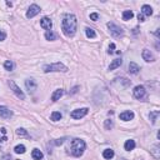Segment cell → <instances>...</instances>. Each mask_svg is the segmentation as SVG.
Listing matches in <instances>:
<instances>
[{
	"label": "cell",
	"instance_id": "cell-21",
	"mask_svg": "<svg viewBox=\"0 0 160 160\" xmlns=\"http://www.w3.org/2000/svg\"><path fill=\"white\" fill-rule=\"evenodd\" d=\"M45 38H46V40H56L58 39V35L55 34V33H53L51 30H49V32H46L45 33Z\"/></svg>",
	"mask_w": 160,
	"mask_h": 160
},
{
	"label": "cell",
	"instance_id": "cell-18",
	"mask_svg": "<svg viewBox=\"0 0 160 160\" xmlns=\"http://www.w3.org/2000/svg\"><path fill=\"white\" fill-rule=\"evenodd\" d=\"M124 148H125V150H128V152H130V150H133L135 148V141L134 140H126L125 144H124Z\"/></svg>",
	"mask_w": 160,
	"mask_h": 160
},
{
	"label": "cell",
	"instance_id": "cell-35",
	"mask_svg": "<svg viewBox=\"0 0 160 160\" xmlns=\"http://www.w3.org/2000/svg\"><path fill=\"white\" fill-rule=\"evenodd\" d=\"M138 20H139V21H144V15L143 14H139V15H138Z\"/></svg>",
	"mask_w": 160,
	"mask_h": 160
},
{
	"label": "cell",
	"instance_id": "cell-20",
	"mask_svg": "<svg viewBox=\"0 0 160 160\" xmlns=\"http://www.w3.org/2000/svg\"><path fill=\"white\" fill-rule=\"evenodd\" d=\"M103 156L105 159H112L114 158V150L113 149H105L103 152Z\"/></svg>",
	"mask_w": 160,
	"mask_h": 160
},
{
	"label": "cell",
	"instance_id": "cell-17",
	"mask_svg": "<svg viewBox=\"0 0 160 160\" xmlns=\"http://www.w3.org/2000/svg\"><path fill=\"white\" fill-rule=\"evenodd\" d=\"M139 70H140V66L138 64L133 63V61L129 64V72H130L131 74H138V73H139Z\"/></svg>",
	"mask_w": 160,
	"mask_h": 160
},
{
	"label": "cell",
	"instance_id": "cell-14",
	"mask_svg": "<svg viewBox=\"0 0 160 160\" xmlns=\"http://www.w3.org/2000/svg\"><path fill=\"white\" fill-rule=\"evenodd\" d=\"M63 95H64V90H63V89H58V90L54 91V94H53L51 100H53V101H58Z\"/></svg>",
	"mask_w": 160,
	"mask_h": 160
},
{
	"label": "cell",
	"instance_id": "cell-30",
	"mask_svg": "<svg viewBox=\"0 0 160 160\" xmlns=\"http://www.w3.org/2000/svg\"><path fill=\"white\" fill-rule=\"evenodd\" d=\"M90 19L94 20V21H96L98 19H99V15H98L96 13H93V14H90Z\"/></svg>",
	"mask_w": 160,
	"mask_h": 160
},
{
	"label": "cell",
	"instance_id": "cell-1",
	"mask_svg": "<svg viewBox=\"0 0 160 160\" xmlns=\"http://www.w3.org/2000/svg\"><path fill=\"white\" fill-rule=\"evenodd\" d=\"M76 26H78V20L76 16L73 14H66L63 19V23H61V29H63V33L66 36H74L75 32H76Z\"/></svg>",
	"mask_w": 160,
	"mask_h": 160
},
{
	"label": "cell",
	"instance_id": "cell-2",
	"mask_svg": "<svg viewBox=\"0 0 160 160\" xmlns=\"http://www.w3.org/2000/svg\"><path fill=\"white\" fill-rule=\"evenodd\" d=\"M69 149H70V153L74 156H81L84 150H85V143L81 139H74L72 141V144H70Z\"/></svg>",
	"mask_w": 160,
	"mask_h": 160
},
{
	"label": "cell",
	"instance_id": "cell-31",
	"mask_svg": "<svg viewBox=\"0 0 160 160\" xmlns=\"http://www.w3.org/2000/svg\"><path fill=\"white\" fill-rule=\"evenodd\" d=\"M6 38V34L3 32V30H0V41H3V40H5Z\"/></svg>",
	"mask_w": 160,
	"mask_h": 160
},
{
	"label": "cell",
	"instance_id": "cell-11",
	"mask_svg": "<svg viewBox=\"0 0 160 160\" xmlns=\"http://www.w3.org/2000/svg\"><path fill=\"white\" fill-rule=\"evenodd\" d=\"M40 25H41V28L43 29H45V30H51V28H53V23H51V20L49 19V18H43L41 20H40Z\"/></svg>",
	"mask_w": 160,
	"mask_h": 160
},
{
	"label": "cell",
	"instance_id": "cell-26",
	"mask_svg": "<svg viewBox=\"0 0 160 160\" xmlns=\"http://www.w3.org/2000/svg\"><path fill=\"white\" fill-rule=\"evenodd\" d=\"M4 68H5L6 70H13V68H14V64H13V61L6 60L5 63H4Z\"/></svg>",
	"mask_w": 160,
	"mask_h": 160
},
{
	"label": "cell",
	"instance_id": "cell-13",
	"mask_svg": "<svg viewBox=\"0 0 160 160\" xmlns=\"http://www.w3.org/2000/svg\"><path fill=\"white\" fill-rule=\"evenodd\" d=\"M134 118V113L133 112H124L120 114V119L124 120V121H129V120H131Z\"/></svg>",
	"mask_w": 160,
	"mask_h": 160
},
{
	"label": "cell",
	"instance_id": "cell-9",
	"mask_svg": "<svg viewBox=\"0 0 160 160\" xmlns=\"http://www.w3.org/2000/svg\"><path fill=\"white\" fill-rule=\"evenodd\" d=\"M25 86L29 90V93H34L38 89V84L34 79H26L25 80Z\"/></svg>",
	"mask_w": 160,
	"mask_h": 160
},
{
	"label": "cell",
	"instance_id": "cell-29",
	"mask_svg": "<svg viewBox=\"0 0 160 160\" xmlns=\"http://www.w3.org/2000/svg\"><path fill=\"white\" fill-rule=\"evenodd\" d=\"M113 125H114V124H113V120H105V128L108 129V130H109V129H112Z\"/></svg>",
	"mask_w": 160,
	"mask_h": 160
},
{
	"label": "cell",
	"instance_id": "cell-12",
	"mask_svg": "<svg viewBox=\"0 0 160 160\" xmlns=\"http://www.w3.org/2000/svg\"><path fill=\"white\" fill-rule=\"evenodd\" d=\"M143 59L149 63V61H154L155 58H154L153 53L150 51V50H148V49H144V50H143Z\"/></svg>",
	"mask_w": 160,
	"mask_h": 160
},
{
	"label": "cell",
	"instance_id": "cell-5",
	"mask_svg": "<svg viewBox=\"0 0 160 160\" xmlns=\"http://www.w3.org/2000/svg\"><path fill=\"white\" fill-rule=\"evenodd\" d=\"M108 28L110 30V33H112V35L115 38H119L124 34V30L120 28V26H118L116 24H114V23H108Z\"/></svg>",
	"mask_w": 160,
	"mask_h": 160
},
{
	"label": "cell",
	"instance_id": "cell-8",
	"mask_svg": "<svg viewBox=\"0 0 160 160\" xmlns=\"http://www.w3.org/2000/svg\"><path fill=\"white\" fill-rule=\"evenodd\" d=\"M39 13H40V8L38 5H35V4H33V5H30L28 13H26V18H28V19H32L35 15H38Z\"/></svg>",
	"mask_w": 160,
	"mask_h": 160
},
{
	"label": "cell",
	"instance_id": "cell-4",
	"mask_svg": "<svg viewBox=\"0 0 160 160\" xmlns=\"http://www.w3.org/2000/svg\"><path fill=\"white\" fill-rule=\"evenodd\" d=\"M134 96L139 100H145L146 98H148V93H146L144 86L138 85V86L134 88Z\"/></svg>",
	"mask_w": 160,
	"mask_h": 160
},
{
	"label": "cell",
	"instance_id": "cell-28",
	"mask_svg": "<svg viewBox=\"0 0 160 160\" xmlns=\"http://www.w3.org/2000/svg\"><path fill=\"white\" fill-rule=\"evenodd\" d=\"M16 134L19 135V136H29L25 129H18V130H16Z\"/></svg>",
	"mask_w": 160,
	"mask_h": 160
},
{
	"label": "cell",
	"instance_id": "cell-24",
	"mask_svg": "<svg viewBox=\"0 0 160 160\" xmlns=\"http://www.w3.org/2000/svg\"><path fill=\"white\" fill-rule=\"evenodd\" d=\"M14 152L16 154H24L25 153V146L24 145H16L15 149H14Z\"/></svg>",
	"mask_w": 160,
	"mask_h": 160
},
{
	"label": "cell",
	"instance_id": "cell-7",
	"mask_svg": "<svg viewBox=\"0 0 160 160\" xmlns=\"http://www.w3.org/2000/svg\"><path fill=\"white\" fill-rule=\"evenodd\" d=\"M88 108H83V109H76L72 112V118L73 119H81L88 114Z\"/></svg>",
	"mask_w": 160,
	"mask_h": 160
},
{
	"label": "cell",
	"instance_id": "cell-23",
	"mask_svg": "<svg viewBox=\"0 0 160 160\" xmlns=\"http://www.w3.org/2000/svg\"><path fill=\"white\" fill-rule=\"evenodd\" d=\"M85 34H86V36L90 38V39H94V38L96 36L94 29H91V28H86V29H85Z\"/></svg>",
	"mask_w": 160,
	"mask_h": 160
},
{
	"label": "cell",
	"instance_id": "cell-19",
	"mask_svg": "<svg viewBox=\"0 0 160 160\" xmlns=\"http://www.w3.org/2000/svg\"><path fill=\"white\" fill-rule=\"evenodd\" d=\"M123 64V60L121 59H115V60H113V63L110 64V66H109V70H114V69H116V68H119L120 65Z\"/></svg>",
	"mask_w": 160,
	"mask_h": 160
},
{
	"label": "cell",
	"instance_id": "cell-15",
	"mask_svg": "<svg viewBox=\"0 0 160 160\" xmlns=\"http://www.w3.org/2000/svg\"><path fill=\"white\" fill-rule=\"evenodd\" d=\"M141 14L146 15V16H150L153 14V8L150 5H143V8H141Z\"/></svg>",
	"mask_w": 160,
	"mask_h": 160
},
{
	"label": "cell",
	"instance_id": "cell-3",
	"mask_svg": "<svg viewBox=\"0 0 160 160\" xmlns=\"http://www.w3.org/2000/svg\"><path fill=\"white\" fill-rule=\"evenodd\" d=\"M44 72L45 73H50V72H68V68L61 64V63H54V64H49V65H45L44 66Z\"/></svg>",
	"mask_w": 160,
	"mask_h": 160
},
{
	"label": "cell",
	"instance_id": "cell-16",
	"mask_svg": "<svg viewBox=\"0 0 160 160\" xmlns=\"http://www.w3.org/2000/svg\"><path fill=\"white\" fill-rule=\"evenodd\" d=\"M32 156H33L34 160H41L44 158V155H43V153L40 152L39 149H34L32 152Z\"/></svg>",
	"mask_w": 160,
	"mask_h": 160
},
{
	"label": "cell",
	"instance_id": "cell-25",
	"mask_svg": "<svg viewBox=\"0 0 160 160\" xmlns=\"http://www.w3.org/2000/svg\"><path fill=\"white\" fill-rule=\"evenodd\" d=\"M51 120L53 121H58V120H60L61 119V114L59 112H54V113H51Z\"/></svg>",
	"mask_w": 160,
	"mask_h": 160
},
{
	"label": "cell",
	"instance_id": "cell-33",
	"mask_svg": "<svg viewBox=\"0 0 160 160\" xmlns=\"http://www.w3.org/2000/svg\"><path fill=\"white\" fill-rule=\"evenodd\" d=\"M64 140H65V138H61V139H58L54 144H55V145H60V144H63V143H64Z\"/></svg>",
	"mask_w": 160,
	"mask_h": 160
},
{
	"label": "cell",
	"instance_id": "cell-27",
	"mask_svg": "<svg viewBox=\"0 0 160 160\" xmlns=\"http://www.w3.org/2000/svg\"><path fill=\"white\" fill-rule=\"evenodd\" d=\"M158 116H159V112H153V113H150V120H152L153 124L156 121V118H158Z\"/></svg>",
	"mask_w": 160,
	"mask_h": 160
},
{
	"label": "cell",
	"instance_id": "cell-34",
	"mask_svg": "<svg viewBox=\"0 0 160 160\" xmlns=\"http://www.w3.org/2000/svg\"><path fill=\"white\" fill-rule=\"evenodd\" d=\"M158 149H159V146H154V150H153V153L155 154V158H159V154H158Z\"/></svg>",
	"mask_w": 160,
	"mask_h": 160
},
{
	"label": "cell",
	"instance_id": "cell-10",
	"mask_svg": "<svg viewBox=\"0 0 160 160\" xmlns=\"http://www.w3.org/2000/svg\"><path fill=\"white\" fill-rule=\"evenodd\" d=\"M0 116L4 119H10L13 116V112L6 106H0Z\"/></svg>",
	"mask_w": 160,
	"mask_h": 160
},
{
	"label": "cell",
	"instance_id": "cell-6",
	"mask_svg": "<svg viewBox=\"0 0 160 160\" xmlns=\"http://www.w3.org/2000/svg\"><path fill=\"white\" fill-rule=\"evenodd\" d=\"M9 86H10V89L13 90V93H14V94L18 96V98H20L21 100H24L25 99V95H24V93L20 90V88L16 85V84L13 81V80H10V81H9Z\"/></svg>",
	"mask_w": 160,
	"mask_h": 160
},
{
	"label": "cell",
	"instance_id": "cell-22",
	"mask_svg": "<svg viewBox=\"0 0 160 160\" xmlns=\"http://www.w3.org/2000/svg\"><path fill=\"white\" fill-rule=\"evenodd\" d=\"M133 16H134V13H133L131 10H125L123 13V19L124 20H130Z\"/></svg>",
	"mask_w": 160,
	"mask_h": 160
},
{
	"label": "cell",
	"instance_id": "cell-32",
	"mask_svg": "<svg viewBox=\"0 0 160 160\" xmlns=\"http://www.w3.org/2000/svg\"><path fill=\"white\" fill-rule=\"evenodd\" d=\"M114 49H115V44L112 43V44H110V46H109V51H108L109 54H113V53H114Z\"/></svg>",
	"mask_w": 160,
	"mask_h": 160
}]
</instances>
